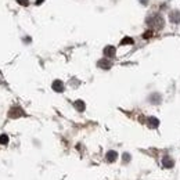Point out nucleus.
Returning <instances> with one entry per match:
<instances>
[{
    "label": "nucleus",
    "mask_w": 180,
    "mask_h": 180,
    "mask_svg": "<svg viewBox=\"0 0 180 180\" xmlns=\"http://www.w3.org/2000/svg\"><path fill=\"white\" fill-rule=\"evenodd\" d=\"M98 67L100 68H105V69H108V68H111V62L109 61H107V60H101V61H98Z\"/></svg>",
    "instance_id": "obj_9"
},
{
    "label": "nucleus",
    "mask_w": 180,
    "mask_h": 180,
    "mask_svg": "<svg viewBox=\"0 0 180 180\" xmlns=\"http://www.w3.org/2000/svg\"><path fill=\"white\" fill-rule=\"evenodd\" d=\"M43 1H44V0H36V6H40Z\"/></svg>",
    "instance_id": "obj_14"
},
{
    "label": "nucleus",
    "mask_w": 180,
    "mask_h": 180,
    "mask_svg": "<svg viewBox=\"0 0 180 180\" xmlns=\"http://www.w3.org/2000/svg\"><path fill=\"white\" fill-rule=\"evenodd\" d=\"M21 115H24V112H22V109H21L20 107L12 108L11 111L8 112V116H10V118H18V116H21Z\"/></svg>",
    "instance_id": "obj_2"
},
{
    "label": "nucleus",
    "mask_w": 180,
    "mask_h": 180,
    "mask_svg": "<svg viewBox=\"0 0 180 180\" xmlns=\"http://www.w3.org/2000/svg\"><path fill=\"white\" fill-rule=\"evenodd\" d=\"M116 158H118V152L116 151H108L107 155H105V159H107L108 162H115Z\"/></svg>",
    "instance_id": "obj_3"
},
{
    "label": "nucleus",
    "mask_w": 180,
    "mask_h": 180,
    "mask_svg": "<svg viewBox=\"0 0 180 180\" xmlns=\"http://www.w3.org/2000/svg\"><path fill=\"white\" fill-rule=\"evenodd\" d=\"M120 44H133V39L132 37H125V39H122Z\"/></svg>",
    "instance_id": "obj_11"
},
{
    "label": "nucleus",
    "mask_w": 180,
    "mask_h": 180,
    "mask_svg": "<svg viewBox=\"0 0 180 180\" xmlns=\"http://www.w3.org/2000/svg\"><path fill=\"white\" fill-rule=\"evenodd\" d=\"M151 35H152V32H147V33H145V35H144V37H145V39H147L148 36H151Z\"/></svg>",
    "instance_id": "obj_15"
},
{
    "label": "nucleus",
    "mask_w": 180,
    "mask_h": 180,
    "mask_svg": "<svg viewBox=\"0 0 180 180\" xmlns=\"http://www.w3.org/2000/svg\"><path fill=\"white\" fill-rule=\"evenodd\" d=\"M104 56L114 57L115 56V47H114V46H107V47L104 48Z\"/></svg>",
    "instance_id": "obj_4"
},
{
    "label": "nucleus",
    "mask_w": 180,
    "mask_h": 180,
    "mask_svg": "<svg viewBox=\"0 0 180 180\" xmlns=\"http://www.w3.org/2000/svg\"><path fill=\"white\" fill-rule=\"evenodd\" d=\"M140 1H141V3H143V4H145V3H147V0H140Z\"/></svg>",
    "instance_id": "obj_16"
},
{
    "label": "nucleus",
    "mask_w": 180,
    "mask_h": 180,
    "mask_svg": "<svg viewBox=\"0 0 180 180\" xmlns=\"http://www.w3.org/2000/svg\"><path fill=\"white\" fill-rule=\"evenodd\" d=\"M73 107L78 109V111H84V103L82 100H76L73 103Z\"/></svg>",
    "instance_id": "obj_6"
},
{
    "label": "nucleus",
    "mask_w": 180,
    "mask_h": 180,
    "mask_svg": "<svg viewBox=\"0 0 180 180\" xmlns=\"http://www.w3.org/2000/svg\"><path fill=\"white\" fill-rule=\"evenodd\" d=\"M158 125H159V120L156 119V118H150L148 119V126L150 128H156Z\"/></svg>",
    "instance_id": "obj_8"
},
{
    "label": "nucleus",
    "mask_w": 180,
    "mask_h": 180,
    "mask_svg": "<svg viewBox=\"0 0 180 180\" xmlns=\"http://www.w3.org/2000/svg\"><path fill=\"white\" fill-rule=\"evenodd\" d=\"M17 3L21 4V6H28L29 1H28V0H17Z\"/></svg>",
    "instance_id": "obj_12"
},
{
    "label": "nucleus",
    "mask_w": 180,
    "mask_h": 180,
    "mask_svg": "<svg viewBox=\"0 0 180 180\" xmlns=\"http://www.w3.org/2000/svg\"><path fill=\"white\" fill-rule=\"evenodd\" d=\"M8 143V136L7 134H1L0 136V144H7Z\"/></svg>",
    "instance_id": "obj_10"
},
{
    "label": "nucleus",
    "mask_w": 180,
    "mask_h": 180,
    "mask_svg": "<svg viewBox=\"0 0 180 180\" xmlns=\"http://www.w3.org/2000/svg\"><path fill=\"white\" fill-rule=\"evenodd\" d=\"M170 21H172V22H180V12L179 11L170 12Z\"/></svg>",
    "instance_id": "obj_5"
},
{
    "label": "nucleus",
    "mask_w": 180,
    "mask_h": 180,
    "mask_svg": "<svg viewBox=\"0 0 180 180\" xmlns=\"http://www.w3.org/2000/svg\"><path fill=\"white\" fill-rule=\"evenodd\" d=\"M123 161H125V162L130 161V155H129V154H123Z\"/></svg>",
    "instance_id": "obj_13"
},
{
    "label": "nucleus",
    "mask_w": 180,
    "mask_h": 180,
    "mask_svg": "<svg viewBox=\"0 0 180 180\" xmlns=\"http://www.w3.org/2000/svg\"><path fill=\"white\" fill-rule=\"evenodd\" d=\"M51 87H53V90H54V92L61 93L62 90H64V83H62L61 80H54V82H53V84H51Z\"/></svg>",
    "instance_id": "obj_1"
},
{
    "label": "nucleus",
    "mask_w": 180,
    "mask_h": 180,
    "mask_svg": "<svg viewBox=\"0 0 180 180\" xmlns=\"http://www.w3.org/2000/svg\"><path fill=\"white\" fill-rule=\"evenodd\" d=\"M162 165H164L165 168H170V166H173V161L169 156H165L164 159H162Z\"/></svg>",
    "instance_id": "obj_7"
}]
</instances>
